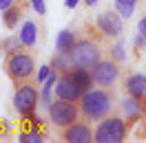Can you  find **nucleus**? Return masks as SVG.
<instances>
[{
	"mask_svg": "<svg viewBox=\"0 0 146 143\" xmlns=\"http://www.w3.org/2000/svg\"><path fill=\"white\" fill-rule=\"evenodd\" d=\"M115 92L113 88H91L86 90L80 99V112H82V119L86 121H102L104 117L113 115V110H115Z\"/></svg>",
	"mask_w": 146,
	"mask_h": 143,
	"instance_id": "nucleus-1",
	"label": "nucleus"
},
{
	"mask_svg": "<svg viewBox=\"0 0 146 143\" xmlns=\"http://www.w3.org/2000/svg\"><path fill=\"white\" fill-rule=\"evenodd\" d=\"M2 68L7 73L13 84H20V81H31L33 75H36V60L33 55L29 53L27 46H20L16 51H9L5 62H2Z\"/></svg>",
	"mask_w": 146,
	"mask_h": 143,
	"instance_id": "nucleus-2",
	"label": "nucleus"
},
{
	"mask_svg": "<svg viewBox=\"0 0 146 143\" xmlns=\"http://www.w3.org/2000/svg\"><path fill=\"white\" fill-rule=\"evenodd\" d=\"M69 55H71V60H73V66H78V68H89V71H91L93 66L102 60L100 37L98 35L91 37V33L86 37H80Z\"/></svg>",
	"mask_w": 146,
	"mask_h": 143,
	"instance_id": "nucleus-3",
	"label": "nucleus"
},
{
	"mask_svg": "<svg viewBox=\"0 0 146 143\" xmlns=\"http://www.w3.org/2000/svg\"><path fill=\"white\" fill-rule=\"evenodd\" d=\"M128 121L122 115H109L104 117L95 128V143H122L126 141L128 134Z\"/></svg>",
	"mask_w": 146,
	"mask_h": 143,
	"instance_id": "nucleus-4",
	"label": "nucleus"
},
{
	"mask_svg": "<svg viewBox=\"0 0 146 143\" xmlns=\"http://www.w3.org/2000/svg\"><path fill=\"white\" fill-rule=\"evenodd\" d=\"M38 81H20V84H13L16 88H13V99H11V104L16 108V112H18L22 119H27V117L36 115V108H38V88H36Z\"/></svg>",
	"mask_w": 146,
	"mask_h": 143,
	"instance_id": "nucleus-5",
	"label": "nucleus"
},
{
	"mask_svg": "<svg viewBox=\"0 0 146 143\" xmlns=\"http://www.w3.org/2000/svg\"><path fill=\"white\" fill-rule=\"evenodd\" d=\"M49 117L53 125L58 128H66L73 121H78L82 112H80V101H66V99H53L49 106Z\"/></svg>",
	"mask_w": 146,
	"mask_h": 143,
	"instance_id": "nucleus-6",
	"label": "nucleus"
},
{
	"mask_svg": "<svg viewBox=\"0 0 146 143\" xmlns=\"http://www.w3.org/2000/svg\"><path fill=\"white\" fill-rule=\"evenodd\" d=\"M91 73H93V79H95L98 86L113 88V86L119 81V77H122V62L113 60L111 55L109 57H102L100 62L91 68Z\"/></svg>",
	"mask_w": 146,
	"mask_h": 143,
	"instance_id": "nucleus-7",
	"label": "nucleus"
},
{
	"mask_svg": "<svg viewBox=\"0 0 146 143\" xmlns=\"http://www.w3.org/2000/svg\"><path fill=\"white\" fill-rule=\"evenodd\" d=\"M122 16H119L117 11H102L100 16L95 18V31L100 33L102 37H119L122 35V31H124V22H122Z\"/></svg>",
	"mask_w": 146,
	"mask_h": 143,
	"instance_id": "nucleus-8",
	"label": "nucleus"
},
{
	"mask_svg": "<svg viewBox=\"0 0 146 143\" xmlns=\"http://www.w3.org/2000/svg\"><path fill=\"white\" fill-rule=\"evenodd\" d=\"M60 139L66 143H91L95 141V130L91 128V123L86 119H78L66 128H60Z\"/></svg>",
	"mask_w": 146,
	"mask_h": 143,
	"instance_id": "nucleus-9",
	"label": "nucleus"
},
{
	"mask_svg": "<svg viewBox=\"0 0 146 143\" xmlns=\"http://www.w3.org/2000/svg\"><path fill=\"white\" fill-rule=\"evenodd\" d=\"M82 88L78 86V81L73 77V71L60 73V77L55 81V97L58 99H66V101H80L82 99Z\"/></svg>",
	"mask_w": 146,
	"mask_h": 143,
	"instance_id": "nucleus-10",
	"label": "nucleus"
},
{
	"mask_svg": "<svg viewBox=\"0 0 146 143\" xmlns=\"http://www.w3.org/2000/svg\"><path fill=\"white\" fill-rule=\"evenodd\" d=\"M117 112L128 121V125H133V123H137V121H139V119L146 115L144 101H142V99H137V97L126 95V97H124V99L117 104Z\"/></svg>",
	"mask_w": 146,
	"mask_h": 143,
	"instance_id": "nucleus-11",
	"label": "nucleus"
},
{
	"mask_svg": "<svg viewBox=\"0 0 146 143\" xmlns=\"http://www.w3.org/2000/svg\"><path fill=\"white\" fill-rule=\"evenodd\" d=\"M122 84H124V92H126V95L137 97V99L144 101V95H146V75H142V73L126 75Z\"/></svg>",
	"mask_w": 146,
	"mask_h": 143,
	"instance_id": "nucleus-12",
	"label": "nucleus"
},
{
	"mask_svg": "<svg viewBox=\"0 0 146 143\" xmlns=\"http://www.w3.org/2000/svg\"><path fill=\"white\" fill-rule=\"evenodd\" d=\"M25 9H27V0H16L9 9L2 11V22H5V27L7 29H16V24L20 22Z\"/></svg>",
	"mask_w": 146,
	"mask_h": 143,
	"instance_id": "nucleus-13",
	"label": "nucleus"
},
{
	"mask_svg": "<svg viewBox=\"0 0 146 143\" xmlns=\"http://www.w3.org/2000/svg\"><path fill=\"white\" fill-rule=\"evenodd\" d=\"M75 42H78L75 31H73V29H64V31H60V35L55 40V49H58L60 53H71V49L75 46Z\"/></svg>",
	"mask_w": 146,
	"mask_h": 143,
	"instance_id": "nucleus-14",
	"label": "nucleus"
},
{
	"mask_svg": "<svg viewBox=\"0 0 146 143\" xmlns=\"http://www.w3.org/2000/svg\"><path fill=\"white\" fill-rule=\"evenodd\" d=\"M73 77L78 81V86L82 88V92L95 88V79H93V73L89 71V68H78V66H73Z\"/></svg>",
	"mask_w": 146,
	"mask_h": 143,
	"instance_id": "nucleus-15",
	"label": "nucleus"
},
{
	"mask_svg": "<svg viewBox=\"0 0 146 143\" xmlns=\"http://www.w3.org/2000/svg\"><path fill=\"white\" fill-rule=\"evenodd\" d=\"M18 141L20 143H42L44 141V128L31 125V128H27V130H22L18 134Z\"/></svg>",
	"mask_w": 146,
	"mask_h": 143,
	"instance_id": "nucleus-16",
	"label": "nucleus"
},
{
	"mask_svg": "<svg viewBox=\"0 0 146 143\" xmlns=\"http://www.w3.org/2000/svg\"><path fill=\"white\" fill-rule=\"evenodd\" d=\"M51 66H53V71H58V73H66V71H73V60H71L69 53L55 51L53 60H51Z\"/></svg>",
	"mask_w": 146,
	"mask_h": 143,
	"instance_id": "nucleus-17",
	"label": "nucleus"
},
{
	"mask_svg": "<svg viewBox=\"0 0 146 143\" xmlns=\"http://www.w3.org/2000/svg\"><path fill=\"white\" fill-rule=\"evenodd\" d=\"M20 40H22V44L27 46V49H33L36 46V24L33 22H25V27H22V31H20Z\"/></svg>",
	"mask_w": 146,
	"mask_h": 143,
	"instance_id": "nucleus-18",
	"label": "nucleus"
},
{
	"mask_svg": "<svg viewBox=\"0 0 146 143\" xmlns=\"http://www.w3.org/2000/svg\"><path fill=\"white\" fill-rule=\"evenodd\" d=\"M135 5H137V0H115V11L122 18L128 20L133 16V11H135Z\"/></svg>",
	"mask_w": 146,
	"mask_h": 143,
	"instance_id": "nucleus-19",
	"label": "nucleus"
},
{
	"mask_svg": "<svg viewBox=\"0 0 146 143\" xmlns=\"http://www.w3.org/2000/svg\"><path fill=\"white\" fill-rule=\"evenodd\" d=\"M111 51H113V53H111L113 60H117V62H124V60H126V53H124V44H122V42H117Z\"/></svg>",
	"mask_w": 146,
	"mask_h": 143,
	"instance_id": "nucleus-20",
	"label": "nucleus"
},
{
	"mask_svg": "<svg viewBox=\"0 0 146 143\" xmlns=\"http://www.w3.org/2000/svg\"><path fill=\"white\" fill-rule=\"evenodd\" d=\"M51 73H53V66H51V64H49V66H42L40 73H38V77H36V81H38V84H44V79L51 75Z\"/></svg>",
	"mask_w": 146,
	"mask_h": 143,
	"instance_id": "nucleus-21",
	"label": "nucleus"
},
{
	"mask_svg": "<svg viewBox=\"0 0 146 143\" xmlns=\"http://www.w3.org/2000/svg\"><path fill=\"white\" fill-rule=\"evenodd\" d=\"M29 2H31V7H33V9L38 11V16H44V0H29Z\"/></svg>",
	"mask_w": 146,
	"mask_h": 143,
	"instance_id": "nucleus-22",
	"label": "nucleus"
},
{
	"mask_svg": "<svg viewBox=\"0 0 146 143\" xmlns=\"http://www.w3.org/2000/svg\"><path fill=\"white\" fill-rule=\"evenodd\" d=\"M13 2H16V0H0V9H2V11H5V9H9Z\"/></svg>",
	"mask_w": 146,
	"mask_h": 143,
	"instance_id": "nucleus-23",
	"label": "nucleus"
},
{
	"mask_svg": "<svg viewBox=\"0 0 146 143\" xmlns=\"http://www.w3.org/2000/svg\"><path fill=\"white\" fill-rule=\"evenodd\" d=\"M139 33H144V35H146V18L139 22Z\"/></svg>",
	"mask_w": 146,
	"mask_h": 143,
	"instance_id": "nucleus-24",
	"label": "nucleus"
},
{
	"mask_svg": "<svg viewBox=\"0 0 146 143\" xmlns=\"http://www.w3.org/2000/svg\"><path fill=\"white\" fill-rule=\"evenodd\" d=\"M64 5H66V7H69V9H73V7H75V5H78V0H66V2H64Z\"/></svg>",
	"mask_w": 146,
	"mask_h": 143,
	"instance_id": "nucleus-25",
	"label": "nucleus"
},
{
	"mask_svg": "<svg viewBox=\"0 0 146 143\" xmlns=\"http://www.w3.org/2000/svg\"><path fill=\"white\" fill-rule=\"evenodd\" d=\"M95 2H98V0H84V5H86V7H93Z\"/></svg>",
	"mask_w": 146,
	"mask_h": 143,
	"instance_id": "nucleus-26",
	"label": "nucleus"
},
{
	"mask_svg": "<svg viewBox=\"0 0 146 143\" xmlns=\"http://www.w3.org/2000/svg\"><path fill=\"white\" fill-rule=\"evenodd\" d=\"M144 110H146V95H144Z\"/></svg>",
	"mask_w": 146,
	"mask_h": 143,
	"instance_id": "nucleus-27",
	"label": "nucleus"
}]
</instances>
